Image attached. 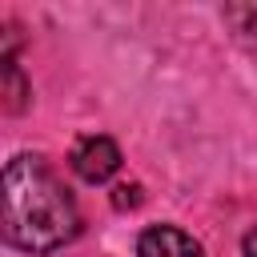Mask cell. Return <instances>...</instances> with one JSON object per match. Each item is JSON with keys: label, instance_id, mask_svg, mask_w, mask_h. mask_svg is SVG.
<instances>
[{"label": "cell", "instance_id": "obj_6", "mask_svg": "<svg viewBox=\"0 0 257 257\" xmlns=\"http://www.w3.org/2000/svg\"><path fill=\"white\" fill-rule=\"evenodd\" d=\"M137 193H141V185H120V189H116V197H112V201H116V209H124V205H137V201H141Z\"/></svg>", "mask_w": 257, "mask_h": 257}, {"label": "cell", "instance_id": "obj_2", "mask_svg": "<svg viewBox=\"0 0 257 257\" xmlns=\"http://www.w3.org/2000/svg\"><path fill=\"white\" fill-rule=\"evenodd\" d=\"M68 165L84 185H104L120 169V149L108 137H80L68 153Z\"/></svg>", "mask_w": 257, "mask_h": 257}, {"label": "cell", "instance_id": "obj_5", "mask_svg": "<svg viewBox=\"0 0 257 257\" xmlns=\"http://www.w3.org/2000/svg\"><path fill=\"white\" fill-rule=\"evenodd\" d=\"M4 104H8V112H20L28 104V84H24L12 56H4Z\"/></svg>", "mask_w": 257, "mask_h": 257}, {"label": "cell", "instance_id": "obj_3", "mask_svg": "<svg viewBox=\"0 0 257 257\" xmlns=\"http://www.w3.org/2000/svg\"><path fill=\"white\" fill-rule=\"evenodd\" d=\"M137 257H201V245L177 225H149L137 241Z\"/></svg>", "mask_w": 257, "mask_h": 257}, {"label": "cell", "instance_id": "obj_4", "mask_svg": "<svg viewBox=\"0 0 257 257\" xmlns=\"http://www.w3.org/2000/svg\"><path fill=\"white\" fill-rule=\"evenodd\" d=\"M225 16H229L237 40L245 44V52L257 60V4H233V8H225Z\"/></svg>", "mask_w": 257, "mask_h": 257}, {"label": "cell", "instance_id": "obj_1", "mask_svg": "<svg viewBox=\"0 0 257 257\" xmlns=\"http://www.w3.org/2000/svg\"><path fill=\"white\" fill-rule=\"evenodd\" d=\"M80 229V209L68 185L44 157L20 153L4 169V237L24 253H52Z\"/></svg>", "mask_w": 257, "mask_h": 257}, {"label": "cell", "instance_id": "obj_7", "mask_svg": "<svg viewBox=\"0 0 257 257\" xmlns=\"http://www.w3.org/2000/svg\"><path fill=\"white\" fill-rule=\"evenodd\" d=\"M241 253H245V257H257V225L245 233V241H241Z\"/></svg>", "mask_w": 257, "mask_h": 257}]
</instances>
